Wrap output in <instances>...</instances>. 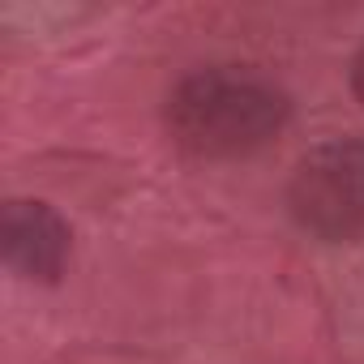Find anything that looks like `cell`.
I'll return each mask as SVG.
<instances>
[{"instance_id":"cell-3","label":"cell","mask_w":364,"mask_h":364,"mask_svg":"<svg viewBox=\"0 0 364 364\" xmlns=\"http://www.w3.org/2000/svg\"><path fill=\"white\" fill-rule=\"evenodd\" d=\"M69 223L35 198H14L0 219V249H5V266L18 279L31 283H56L69 262Z\"/></svg>"},{"instance_id":"cell-1","label":"cell","mask_w":364,"mask_h":364,"mask_svg":"<svg viewBox=\"0 0 364 364\" xmlns=\"http://www.w3.org/2000/svg\"><path fill=\"white\" fill-rule=\"evenodd\" d=\"M287 95L249 69H198L167 95L171 141L210 163L249 159L287 129Z\"/></svg>"},{"instance_id":"cell-4","label":"cell","mask_w":364,"mask_h":364,"mask_svg":"<svg viewBox=\"0 0 364 364\" xmlns=\"http://www.w3.org/2000/svg\"><path fill=\"white\" fill-rule=\"evenodd\" d=\"M351 90H355V99H360V107H364V43H360L355 56H351Z\"/></svg>"},{"instance_id":"cell-2","label":"cell","mask_w":364,"mask_h":364,"mask_svg":"<svg viewBox=\"0 0 364 364\" xmlns=\"http://www.w3.org/2000/svg\"><path fill=\"white\" fill-rule=\"evenodd\" d=\"M287 215L326 245L364 236V137H334L300 154L287 180Z\"/></svg>"}]
</instances>
